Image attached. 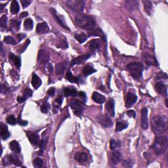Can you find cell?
Masks as SVG:
<instances>
[{"instance_id": "cell-1", "label": "cell", "mask_w": 168, "mask_h": 168, "mask_svg": "<svg viewBox=\"0 0 168 168\" xmlns=\"http://www.w3.org/2000/svg\"><path fill=\"white\" fill-rule=\"evenodd\" d=\"M167 118L165 116H155L151 120L152 131L156 135H162L167 131Z\"/></svg>"}, {"instance_id": "cell-2", "label": "cell", "mask_w": 168, "mask_h": 168, "mask_svg": "<svg viewBox=\"0 0 168 168\" xmlns=\"http://www.w3.org/2000/svg\"><path fill=\"white\" fill-rule=\"evenodd\" d=\"M75 22L78 27L83 29L87 30H92L95 27V21L91 16L79 15L75 16Z\"/></svg>"}, {"instance_id": "cell-3", "label": "cell", "mask_w": 168, "mask_h": 168, "mask_svg": "<svg viewBox=\"0 0 168 168\" xmlns=\"http://www.w3.org/2000/svg\"><path fill=\"white\" fill-rule=\"evenodd\" d=\"M168 146V140L166 136H157L155 141L151 146L156 154L160 155L166 151Z\"/></svg>"}, {"instance_id": "cell-4", "label": "cell", "mask_w": 168, "mask_h": 168, "mask_svg": "<svg viewBox=\"0 0 168 168\" xmlns=\"http://www.w3.org/2000/svg\"><path fill=\"white\" fill-rule=\"evenodd\" d=\"M127 69L134 78H139L143 74L144 67L141 63H131L127 65Z\"/></svg>"}, {"instance_id": "cell-5", "label": "cell", "mask_w": 168, "mask_h": 168, "mask_svg": "<svg viewBox=\"0 0 168 168\" xmlns=\"http://www.w3.org/2000/svg\"><path fill=\"white\" fill-rule=\"evenodd\" d=\"M86 2L83 0H68L67 5L73 11L76 13H82L85 7Z\"/></svg>"}, {"instance_id": "cell-6", "label": "cell", "mask_w": 168, "mask_h": 168, "mask_svg": "<svg viewBox=\"0 0 168 168\" xmlns=\"http://www.w3.org/2000/svg\"><path fill=\"white\" fill-rule=\"evenodd\" d=\"M70 107L73 110V112L78 116H81L84 110V104L82 102L75 99H72L70 101Z\"/></svg>"}, {"instance_id": "cell-7", "label": "cell", "mask_w": 168, "mask_h": 168, "mask_svg": "<svg viewBox=\"0 0 168 168\" xmlns=\"http://www.w3.org/2000/svg\"><path fill=\"white\" fill-rule=\"evenodd\" d=\"M50 11L52 13V15H53V17L55 18V19L56 20V22H57V23H58L62 27L65 28V29L68 30H70L69 28H68L67 26V24H66L65 21V20H64V17H63L62 15H59L58 13H57V12H56V11L54 8H51Z\"/></svg>"}, {"instance_id": "cell-8", "label": "cell", "mask_w": 168, "mask_h": 168, "mask_svg": "<svg viewBox=\"0 0 168 168\" xmlns=\"http://www.w3.org/2000/svg\"><path fill=\"white\" fill-rule=\"evenodd\" d=\"M141 127L144 129H146L148 127V110L146 108H143L141 110Z\"/></svg>"}, {"instance_id": "cell-9", "label": "cell", "mask_w": 168, "mask_h": 168, "mask_svg": "<svg viewBox=\"0 0 168 168\" xmlns=\"http://www.w3.org/2000/svg\"><path fill=\"white\" fill-rule=\"evenodd\" d=\"M50 59L49 53L44 50H40L37 55V61L39 63H46L47 64L49 62Z\"/></svg>"}, {"instance_id": "cell-10", "label": "cell", "mask_w": 168, "mask_h": 168, "mask_svg": "<svg viewBox=\"0 0 168 168\" xmlns=\"http://www.w3.org/2000/svg\"><path fill=\"white\" fill-rule=\"evenodd\" d=\"M137 101V97L132 93H128L125 97V107L129 108L135 103Z\"/></svg>"}, {"instance_id": "cell-11", "label": "cell", "mask_w": 168, "mask_h": 168, "mask_svg": "<svg viewBox=\"0 0 168 168\" xmlns=\"http://www.w3.org/2000/svg\"><path fill=\"white\" fill-rule=\"evenodd\" d=\"M98 121L103 127H110L113 124L110 118L106 116H99L98 117Z\"/></svg>"}, {"instance_id": "cell-12", "label": "cell", "mask_w": 168, "mask_h": 168, "mask_svg": "<svg viewBox=\"0 0 168 168\" xmlns=\"http://www.w3.org/2000/svg\"><path fill=\"white\" fill-rule=\"evenodd\" d=\"M89 57L90 55H84L78 56V57L72 59V61L70 63V65L74 66L76 65H81L83 63H84L85 61H86Z\"/></svg>"}, {"instance_id": "cell-13", "label": "cell", "mask_w": 168, "mask_h": 168, "mask_svg": "<svg viewBox=\"0 0 168 168\" xmlns=\"http://www.w3.org/2000/svg\"><path fill=\"white\" fill-rule=\"evenodd\" d=\"M49 27L46 22L39 23L36 27V32L38 34H47L49 32Z\"/></svg>"}, {"instance_id": "cell-14", "label": "cell", "mask_w": 168, "mask_h": 168, "mask_svg": "<svg viewBox=\"0 0 168 168\" xmlns=\"http://www.w3.org/2000/svg\"><path fill=\"white\" fill-rule=\"evenodd\" d=\"M155 89L158 93L167 97V87L162 82H158L155 85Z\"/></svg>"}, {"instance_id": "cell-15", "label": "cell", "mask_w": 168, "mask_h": 168, "mask_svg": "<svg viewBox=\"0 0 168 168\" xmlns=\"http://www.w3.org/2000/svg\"><path fill=\"white\" fill-rule=\"evenodd\" d=\"M114 107H115V102L114 99H110L109 101H108V103H106V108L108 114L111 116L114 117L115 116V110H114Z\"/></svg>"}, {"instance_id": "cell-16", "label": "cell", "mask_w": 168, "mask_h": 168, "mask_svg": "<svg viewBox=\"0 0 168 168\" xmlns=\"http://www.w3.org/2000/svg\"><path fill=\"white\" fill-rule=\"evenodd\" d=\"M101 47V46L100 41L97 39H93L90 41L89 49L92 52H96L97 51H100Z\"/></svg>"}, {"instance_id": "cell-17", "label": "cell", "mask_w": 168, "mask_h": 168, "mask_svg": "<svg viewBox=\"0 0 168 168\" xmlns=\"http://www.w3.org/2000/svg\"><path fill=\"white\" fill-rule=\"evenodd\" d=\"M92 99L97 103L103 104L105 102L106 97L98 92H93V95H92Z\"/></svg>"}, {"instance_id": "cell-18", "label": "cell", "mask_w": 168, "mask_h": 168, "mask_svg": "<svg viewBox=\"0 0 168 168\" xmlns=\"http://www.w3.org/2000/svg\"><path fill=\"white\" fill-rule=\"evenodd\" d=\"M67 62H62L58 63L56 65L55 67V73L56 75H62L67 68Z\"/></svg>"}, {"instance_id": "cell-19", "label": "cell", "mask_w": 168, "mask_h": 168, "mask_svg": "<svg viewBox=\"0 0 168 168\" xmlns=\"http://www.w3.org/2000/svg\"><path fill=\"white\" fill-rule=\"evenodd\" d=\"M64 94L67 97H75L78 95V91L74 87H67L64 90Z\"/></svg>"}, {"instance_id": "cell-20", "label": "cell", "mask_w": 168, "mask_h": 168, "mask_svg": "<svg viewBox=\"0 0 168 168\" xmlns=\"http://www.w3.org/2000/svg\"><path fill=\"white\" fill-rule=\"evenodd\" d=\"M122 160V154L119 151L116 150L114 151L112 154V157H111V160L114 164L117 165Z\"/></svg>"}, {"instance_id": "cell-21", "label": "cell", "mask_w": 168, "mask_h": 168, "mask_svg": "<svg viewBox=\"0 0 168 168\" xmlns=\"http://www.w3.org/2000/svg\"><path fill=\"white\" fill-rule=\"evenodd\" d=\"M1 138L3 140H7L11 134L8 131V127L6 125L3 124V123L1 124Z\"/></svg>"}, {"instance_id": "cell-22", "label": "cell", "mask_w": 168, "mask_h": 168, "mask_svg": "<svg viewBox=\"0 0 168 168\" xmlns=\"http://www.w3.org/2000/svg\"><path fill=\"white\" fill-rule=\"evenodd\" d=\"M9 148L11 150L13 151V152L18 154L21 152V148L19 145V143H18L16 141H13L9 143Z\"/></svg>"}, {"instance_id": "cell-23", "label": "cell", "mask_w": 168, "mask_h": 168, "mask_svg": "<svg viewBox=\"0 0 168 168\" xmlns=\"http://www.w3.org/2000/svg\"><path fill=\"white\" fill-rule=\"evenodd\" d=\"M41 84H42V82L41 79L39 78V77L38 76V75H37L35 74H33L32 78V86L34 87V88L35 89H38L39 87L41 86Z\"/></svg>"}, {"instance_id": "cell-24", "label": "cell", "mask_w": 168, "mask_h": 168, "mask_svg": "<svg viewBox=\"0 0 168 168\" xmlns=\"http://www.w3.org/2000/svg\"><path fill=\"white\" fill-rule=\"evenodd\" d=\"M7 158V161L9 163L16 165V166H20L22 165V163H21L20 160L15 155L11 154L8 156Z\"/></svg>"}, {"instance_id": "cell-25", "label": "cell", "mask_w": 168, "mask_h": 168, "mask_svg": "<svg viewBox=\"0 0 168 168\" xmlns=\"http://www.w3.org/2000/svg\"><path fill=\"white\" fill-rule=\"evenodd\" d=\"M75 159L80 163H84L88 160V156L85 152H78L75 154Z\"/></svg>"}, {"instance_id": "cell-26", "label": "cell", "mask_w": 168, "mask_h": 168, "mask_svg": "<svg viewBox=\"0 0 168 168\" xmlns=\"http://www.w3.org/2000/svg\"><path fill=\"white\" fill-rule=\"evenodd\" d=\"M95 72L96 70H95L94 68L90 65L85 66L82 70V72L85 76H88V75L93 74V73Z\"/></svg>"}, {"instance_id": "cell-27", "label": "cell", "mask_w": 168, "mask_h": 168, "mask_svg": "<svg viewBox=\"0 0 168 168\" xmlns=\"http://www.w3.org/2000/svg\"><path fill=\"white\" fill-rule=\"evenodd\" d=\"M28 140L30 142L32 145L37 146L39 145V136L36 134H32L28 137Z\"/></svg>"}, {"instance_id": "cell-28", "label": "cell", "mask_w": 168, "mask_h": 168, "mask_svg": "<svg viewBox=\"0 0 168 168\" xmlns=\"http://www.w3.org/2000/svg\"><path fill=\"white\" fill-rule=\"evenodd\" d=\"M10 10H11V13L14 14V15L18 13V11H19L20 10V7H19V5H18L17 1H16V0H13V1L11 2Z\"/></svg>"}, {"instance_id": "cell-29", "label": "cell", "mask_w": 168, "mask_h": 168, "mask_svg": "<svg viewBox=\"0 0 168 168\" xmlns=\"http://www.w3.org/2000/svg\"><path fill=\"white\" fill-rule=\"evenodd\" d=\"M9 56H10V58L12 60V61H13V63H14V65H15V66L16 67H17V68H20V66H21V60H20V58L19 57V56H16L14 55L13 53H10V55H9Z\"/></svg>"}, {"instance_id": "cell-30", "label": "cell", "mask_w": 168, "mask_h": 168, "mask_svg": "<svg viewBox=\"0 0 168 168\" xmlns=\"http://www.w3.org/2000/svg\"><path fill=\"white\" fill-rule=\"evenodd\" d=\"M128 123H127L126 122L124 121H120L117 122L116 124V127L115 131L116 132H120L124 130L125 129H126L127 127H128Z\"/></svg>"}, {"instance_id": "cell-31", "label": "cell", "mask_w": 168, "mask_h": 168, "mask_svg": "<svg viewBox=\"0 0 168 168\" xmlns=\"http://www.w3.org/2000/svg\"><path fill=\"white\" fill-rule=\"evenodd\" d=\"M24 29L27 30H31L33 29L34 27V22L32 18H28L24 20Z\"/></svg>"}, {"instance_id": "cell-32", "label": "cell", "mask_w": 168, "mask_h": 168, "mask_svg": "<svg viewBox=\"0 0 168 168\" xmlns=\"http://www.w3.org/2000/svg\"><path fill=\"white\" fill-rule=\"evenodd\" d=\"M75 39H76L79 43L83 44L86 41L87 39V37L86 36V35L84 33H80V34L75 35Z\"/></svg>"}, {"instance_id": "cell-33", "label": "cell", "mask_w": 168, "mask_h": 168, "mask_svg": "<svg viewBox=\"0 0 168 168\" xmlns=\"http://www.w3.org/2000/svg\"><path fill=\"white\" fill-rule=\"evenodd\" d=\"M89 35H95V36H97V35H99V36L101 37L102 38L105 39V34H104L103 32L102 31L101 29H99V28H98V29H97V30H93V31L90 32V33H89Z\"/></svg>"}, {"instance_id": "cell-34", "label": "cell", "mask_w": 168, "mask_h": 168, "mask_svg": "<svg viewBox=\"0 0 168 168\" xmlns=\"http://www.w3.org/2000/svg\"><path fill=\"white\" fill-rule=\"evenodd\" d=\"M67 80L70 83H78L79 82V78L74 76L73 74H72V72H71L70 70L68 71V72L67 74Z\"/></svg>"}, {"instance_id": "cell-35", "label": "cell", "mask_w": 168, "mask_h": 168, "mask_svg": "<svg viewBox=\"0 0 168 168\" xmlns=\"http://www.w3.org/2000/svg\"><path fill=\"white\" fill-rule=\"evenodd\" d=\"M137 3L138 2L135 1H125V7L128 9L129 10H133L134 7H136Z\"/></svg>"}, {"instance_id": "cell-36", "label": "cell", "mask_w": 168, "mask_h": 168, "mask_svg": "<svg viewBox=\"0 0 168 168\" xmlns=\"http://www.w3.org/2000/svg\"><path fill=\"white\" fill-rule=\"evenodd\" d=\"M20 25V22H19V21L15 20H11L10 27L11 28V29H13V30H19Z\"/></svg>"}, {"instance_id": "cell-37", "label": "cell", "mask_w": 168, "mask_h": 168, "mask_svg": "<svg viewBox=\"0 0 168 168\" xmlns=\"http://www.w3.org/2000/svg\"><path fill=\"white\" fill-rule=\"evenodd\" d=\"M143 3L144 4V7H145V11L147 12L149 15H150L151 11H152V7L151 2L149 1H143Z\"/></svg>"}, {"instance_id": "cell-38", "label": "cell", "mask_w": 168, "mask_h": 168, "mask_svg": "<svg viewBox=\"0 0 168 168\" xmlns=\"http://www.w3.org/2000/svg\"><path fill=\"white\" fill-rule=\"evenodd\" d=\"M49 110H50V105L48 102H45L41 106V112L42 113L47 114L48 113Z\"/></svg>"}, {"instance_id": "cell-39", "label": "cell", "mask_w": 168, "mask_h": 168, "mask_svg": "<svg viewBox=\"0 0 168 168\" xmlns=\"http://www.w3.org/2000/svg\"><path fill=\"white\" fill-rule=\"evenodd\" d=\"M44 161L41 158H35L33 162V165L36 168H40L43 166Z\"/></svg>"}, {"instance_id": "cell-40", "label": "cell", "mask_w": 168, "mask_h": 168, "mask_svg": "<svg viewBox=\"0 0 168 168\" xmlns=\"http://www.w3.org/2000/svg\"><path fill=\"white\" fill-rule=\"evenodd\" d=\"M0 22H1V30H5L7 28V18L6 15L1 16L0 18Z\"/></svg>"}, {"instance_id": "cell-41", "label": "cell", "mask_w": 168, "mask_h": 168, "mask_svg": "<svg viewBox=\"0 0 168 168\" xmlns=\"http://www.w3.org/2000/svg\"><path fill=\"white\" fill-rule=\"evenodd\" d=\"M4 42H5V43H6L7 44H10V45H15V44H16V42L15 41V39H14L12 36H10V35H7V36L5 37Z\"/></svg>"}, {"instance_id": "cell-42", "label": "cell", "mask_w": 168, "mask_h": 168, "mask_svg": "<svg viewBox=\"0 0 168 168\" xmlns=\"http://www.w3.org/2000/svg\"><path fill=\"white\" fill-rule=\"evenodd\" d=\"M6 120L7 122L9 124L12 125H15L18 122V120L16 119V118L14 117L13 115L9 116L6 118Z\"/></svg>"}, {"instance_id": "cell-43", "label": "cell", "mask_w": 168, "mask_h": 168, "mask_svg": "<svg viewBox=\"0 0 168 168\" xmlns=\"http://www.w3.org/2000/svg\"><path fill=\"white\" fill-rule=\"evenodd\" d=\"M0 91H1V93L2 94H5V95H7L11 92L9 87L4 86L3 84L1 85V89H0Z\"/></svg>"}, {"instance_id": "cell-44", "label": "cell", "mask_w": 168, "mask_h": 168, "mask_svg": "<svg viewBox=\"0 0 168 168\" xmlns=\"http://www.w3.org/2000/svg\"><path fill=\"white\" fill-rule=\"evenodd\" d=\"M133 163L131 160H125L123 162V167L129 168L133 167Z\"/></svg>"}, {"instance_id": "cell-45", "label": "cell", "mask_w": 168, "mask_h": 168, "mask_svg": "<svg viewBox=\"0 0 168 168\" xmlns=\"http://www.w3.org/2000/svg\"><path fill=\"white\" fill-rule=\"evenodd\" d=\"M32 91L30 89H25V91L24 92V97L26 99H28V98H29L30 97H32Z\"/></svg>"}, {"instance_id": "cell-46", "label": "cell", "mask_w": 168, "mask_h": 168, "mask_svg": "<svg viewBox=\"0 0 168 168\" xmlns=\"http://www.w3.org/2000/svg\"><path fill=\"white\" fill-rule=\"evenodd\" d=\"M110 146L111 150H116V148L118 146H119V145L118 144V142H116L115 140H114V139H112V140L110 141Z\"/></svg>"}, {"instance_id": "cell-47", "label": "cell", "mask_w": 168, "mask_h": 168, "mask_svg": "<svg viewBox=\"0 0 168 168\" xmlns=\"http://www.w3.org/2000/svg\"><path fill=\"white\" fill-rule=\"evenodd\" d=\"M46 69L47 72L51 74L53 71V67L52 65V64L50 63H47L46 65Z\"/></svg>"}, {"instance_id": "cell-48", "label": "cell", "mask_w": 168, "mask_h": 168, "mask_svg": "<svg viewBox=\"0 0 168 168\" xmlns=\"http://www.w3.org/2000/svg\"><path fill=\"white\" fill-rule=\"evenodd\" d=\"M31 2L32 1H30V0H21L20 1V3L22 4L23 8L27 7L31 3Z\"/></svg>"}, {"instance_id": "cell-49", "label": "cell", "mask_w": 168, "mask_h": 168, "mask_svg": "<svg viewBox=\"0 0 168 168\" xmlns=\"http://www.w3.org/2000/svg\"><path fill=\"white\" fill-rule=\"evenodd\" d=\"M18 124L22 125V126H26L28 124V122L26 121V120H23L20 118V116L18 118Z\"/></svg>"}, {"instance_id": "cell-50", "label": "cell", "mask_w": 168, "mask_h": 168, "mask_svg": "<svg viewBox=\"0 0 168 168\" xmlns=\"http://www.w3.org/2000/svg\"><path fill=\"white\" fill-rule=\"evenodd\" d=\"M127 114L130 118H135L136 117V113L133 110H130L127 112Z\"/></svg>"}, {"instance_id": "cell-51", "label": "cell", "mask_w": 168, "mask_h": 168, "mask_svg": "<svg viewBox=\"0 0 168 168\" xmlns=\"http://www.w3.org/2000/svg\"><path fill=\"white\" fill-rule=\"evenodd\" d=\"M55 89L54 87H51V88H49L48 91H47V94H48V95L49 96H53L54 95H55Z\"/></svg>"}, {"instance_id": "cell-52", "label": "cell", "mask_w": 168, "mask_h": 168, "mask_svg": "<svg viewBox=\"0 0 168 168\" xmlns=\"http://www.w3.org/2000/svg\"><path fill=\"white\" fill-rule=\"evenodd\" d=\"M63 101V98L62 96H59L58 97H57L55 99V102L59 105H62Z\"/></svg>"}, {"instance_id": "cell-53", "label": "cell", "mask_w": 168, "mask_h": 168, "mask_svg": "<svg viewBox=\"0 0 168 168\" xmlns=\"http://www.w3.org/2000/svg\"><path fill=\"white\" fill-rule=\"evenodd\" d=\"M25 37H26V35L24 34H18L17 35H16V37H17L18 41H22L24 38H25Z\"/></svg>"}, {"instance_id": "cell-54", "label": "cell", "mask_w": 168, "mask_h": 168, "mask_svg": "<svg viewBox=\"0 0 168 168\" xmlns=\"http://www.w3.org/2000/svg\"><path fill=\"white\" fill-rule=\"evenodd\" d=\"M30 40H29V39H28V40H27V42H26V43H25V44H24V46L22 47H23V48L22 49V50H21V51H20V53H22V52H24V51L26 50V49H27V47L28 46V45H29V44H30Z\"/></svg>"}, {"instance_id": "cell-55", "label": "cell", "mask_w": 168, "mask_h": 168, "mask_svg": "<svg viewBox=\"0 0 168 168\" xmlns=\"http://www.w3.org/2000/svg\"><path fill=\"white\" fill-rule=\"evenodd\" d=\"M26 100H27V99H26L24 96H18L17 97V101L19 103H22Z\"/></svg>"}, {"instance_id": "cell-56", "label": "cell", "mask_w": 168, "mask_h": 168, "mask_svg": "<svg viewBox=\"0 0 168 168\" xmlns=\"http://www.w3.org/2000/svg\"><path fill=\"white\" fill-rule=\"evenodd\" d=\"M46 142L45 140H42L41 142L39 143V149L40 150H44V148L45 147V146H46Z\"/></svg>"}, {"instance_id": "cell-57", "label": "cell", "mask_w": 168, "mask_h": 168, "mask_svg": "<svg viewBox=\"0 0 168 168\" xmlns=\"http://www.w3.org/2000/svg\"><path fill=\"white\" fill-rule=\"evenodd\" d=\"M79 96L80 97H81L82 99H84V100H85V101H86V93H84V92H83V91H80V92H79Z\"/></svg>"}, {"instance_id": "cell-58", "label": "cell", "mask_w": 168, "mask_h": 168, "mask_svg": "<svg viewBox=\"0 0 168 168\" xmlns=\"http://www.w3.org/2000/svg\"><path fill=\"white\" fill-rule=\"evenodd\" d=\"M28 15V12H22V13H20V18H24V17H27V16Z\"/></svg>"}, {"instance_id": "cell-59", "label": "cell", "mask_w": 168, "mask_h": 168, "mask_svg": "<svg viewBox=\"0 0 168 168\" xmlns=\"http://www.w3.org/2000/svg\"><path fill=\"white\" fill-rule=\"evenodd\" d=\"M165 105H166V106L167 107L168 105H167V99H165Z\"/></svg>"}]
</instances>
